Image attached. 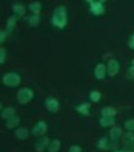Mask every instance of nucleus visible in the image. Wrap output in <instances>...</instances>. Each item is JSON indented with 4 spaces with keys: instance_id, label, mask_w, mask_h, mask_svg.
<instances>
[{
    "instance_id": "1",
    "label": "nucleus",
    "mask_w": 134,
    "mask_h": 152,
    "mask_svg": "<svg viewBox=\"0 0 134 152\" xmlns=\"http://www.w3.org/2000/svg\"><path fill=\"white\" fill-rule=\"evenodd\" d=\"M51 25L54 26L56 28H62L67 27L68 25V11L65 6H58L53 10L51 14Z\"/></svg>"
},
{
    "instance_id": "2",
    "label": "nucleus",
    "mask_w": 134,
    "mask_h": 152,
    "mask_svg": "<svg viewBox=\"0 0 134 152\" xmlns=\"http://www.w3.org/2000/svg\"><path fill=\"white\" fill-rule=\"evenodd\" d=\"M1 83L7 87L15 88V87H19L20 83H22V76L18 72H7L1 77Z\"/></svg>"
},
{
    "instance_id": "3",
    "label": "nucleus",
    "mask_w": 134,
    "mask_h": 152,
    "mask_svg": "<svg viewBox=\"0 0 134 152\" xmlns=\"http://www.w3.org/2000/svg\"><path fill=\"white\" fill-rule=\"evenodd\" d=\"M33 98H34V91L30 87H22L16 92V101L20 104H27L33 101Z\"/></svg>"
},
{
    "instance_id": "4",
    "label": "nucleus",
    "mask_w": 134,
    "mask_h": 152,
    "mask_svg": "<svg viewBox=\"0 0 134 152\" xmlns=\"http://www.w3.org/2000/svg\"><path fill=\"white\" fill-rule=\"evenodd\" d=\"M96 147L100 151H115V149H118V142L111 139H107V137H100L96 142Z\"/></svg>"
},
{
    "instance_id": "5",
    "label": "nucleus",
    "mask_w": 134,
    "mask_h": 152,
    "mask_svg": "<svg viewBox=\"0 0 134 152\" xmlns=\"http://www.w3.org/2000/svg\"><path fill=\"white\" fill-rule=\"evenodd\" d=\"M87 3H88L89 11H91L92 15L100 16L104 14L106 7H104V3H103L102 0H87Z\"/></svg>"
},
{
    "instance_id": "6",
    "label": "nucleus",
    "mask_w": 134,
    "mask_h": 152,
    "mask_svg": "<svg viewBox=\"0 0 134 152\" xmlns=\"http://www.w3.org/2000/svg\"><path fill=\"white\" fill-rule=\"evenodd\" d=\"M119 71H121L119 61L117 58H110L109 63H107V73H109V76L114 77V76H117L119 73Z\"/></svg>"
},
{
    "instance_id": "7",
    "label": "nucleus",
    "mask_w": 134,
    "mask_h": 152,
    "mask_svg": "<svg viewBox=\"0 0 134 152\" xmlns=\"http://www.w3.org/2000/svg\"><path fill=\"white\" fill-rule=\"evenodd\" d=\"M46 132H48V124L45 121H38L31 129L33 136H45Z\"/></svg>"
},
{
    "instance_id": "8",
    "label": "nucleus",
    "mask_w": 134,
    "mask_h": 152,
    "mask_svg": "<svg viewBox=\"0 0 134 152\" xmlns=\"http://www.w3.org/2000/svg\"><path fill=\"white\" fill-rule=\"evenodd\" d=\"M45 106H46V110L50 114H56L60 109V102L53 96H49V98L45 99Z\"/></svg>"
},
{
    "instance_id": "9",
    "label": "nucleus",
    "mask_w": 134,
    "mask_h": 152,
    "mask_svg": "<svg viewBox=\"0 0 134 152\" xmlns=\"http://www.w3.org/2000/svg\"><path fill=\"white\" fill-rule=\"evenodd\" d=\"M93 75H95V77L98 80L106 79V76L109 75V73H107V65L103 63H98L95 65V68H93Z\"/></svg>"
},
{
    "instance_id": "10",
    "label": "nucleus",
    "mask_w": 134,
    "mask_h": 152,
    "mask_svg": "<svg viewBox=\"0 0 134 152\" xmlns=\"http://www.w3.org/2000/svg\"><path fill=\"white\" fill-rule=\"evenodd\" d=\"M50 141H51V140L49 139V137L42 136L41 139L38 140V141L35 142V151H37V152H43L45 149H48V147H49V144H50Z\"/></svg>"
},
{
    "instance_id": "11",
    "label": "nucleus",
    "mask_w": 134,
    "mask_h": 152,
    "mask_svg": "<svg viewBox=\"0 0 134 152\" xmlns=\"http://www.w3.org/2000/svg\"><path fill=\"white\" fill-rule=\"evenodd\" d=\"M16 115V110L14 106H7V107H1V118L6 121L11 120Z\"/></svg>"
},
{
    "instance_id": "12",
    "label": "nucleus",
    "mask_w": 134,
    "mask_h": 152,
    "mask_svg": "<svg viewBox=\"0 0 134 152\" xmlns=\"http://www.w3.org/2000/svg\"><path fill=\"white\" fill-rule=\"evenodd\" d=\"M12 12L18 18H23L26 14V7L20 3H15V4H12Z\"/></svg>"
},
{
    "instance_id": "13",
    "label": "nucleus",
    "mask_w": 134,
    "mask_h": 152,
    "mask_svg": "<svg viewBox=\"0 0 134 152\" xmlns=\"http://www.w3.org/2000/svg\"><path fill=\"white\" fill-rule=\"evenodd\" d=\"M31 134V130H29L27 128H16L15 130V136L16 139H19V140H26L27 137Z\"/></svg>"
},
{
    "instance_id": "14",
    "label": "nucleus",
    "mask_w": 134,
    "mask_h": 152,
    "mask_svg": "<svg viewBox=\"0 0 134 152\" xmlns=\"http://www.w3.org/2000/svg\"><path fill=\"white\" fill-rule=\"evenodd\" d=\"M125 147H127V152H133L134 151V133L127 132L125 136Z\"/></svg>"
},
{
    "instance_id": "15",
    "label": "nucleus",
    "mask_w": 134,
    "mask_h": 152,
    "mask_svg": "<svg viewBox=\"0 0 134 152\" xmlns=\"http://www.w3.org/2000/svg\"><path fill=\"white\" fill-rule=\"evenodd\" d=\"M122 134H123V132H122V128H119V126H112L111 130H110L109 137H110L111 140H114V141H118V139H121Z\"/></svg>"
},
{
    "instance_id": "16",
    "label": "nucleus",
    "mask_w": 134,
    "mask_h": 152,
    "mask_svg": "<svg viewBox=\"0 0 134 152\" xmlns=\"http://www.w3.org/2000/svg\"><path fill=\"white\" fill-rule=\"evenodd\" d=\"M16 22H18V16H15V15H11L10 18L7 19L6 30L8 34H11V33L14 31V28H15V26H16Z\"/></svg>"
},
{
    "instance_id": "17",
    "label": "nucleus",
    "mask_w": 134,
    "mask_h": 152,
    "mask_svg": "<svg viewBox=\"0 0 134 152\" xmlns=\"http://www.w3.org/2000/svg\"><path fill=\"white\" fill-rule=\"evenodd\" d=\"M99 124L102 128H112L115 125V118L114 117H100Z\"/></svg>"
},
{
    "instance_id": "18",
    "label": "nucleus",
    "mask_w": 134,
    "mask_h": 152,
    "mask_svg": "<svg viewBox=\"0 0 134 152\" xmlns=\"http://www.w3.org/2000/svg\"><path fill=\"white\" fill-rule=\"evenodd\" d=\"M89 110H91V103H88V102L81 103V104H77L76 106V111L79 114H83V115H88Z\"/></svg>"
},
{
    "instance_id": "19",
    "label": "nucleus",
    "mask_w": 134,
    "mask_h": 152,
    "mask_svg": "<svg viewBox=\"0 0 134 152\" xmlns=\"http://www.w3.org/2000/svg\"><path fill=\"white\" fill-rule=\"evenodd\" d=\"M102 117H114L117 115V109L112 107V106H104V107L102 109Z\"/></svg>"
},
{
    "instance_id": "20",
    "label": "nucleus",
    "mask_w": 134,
    "mask_h": 152,
    "mask_svg": "<svg viewBox=\"0 0 134 152\" xmlns=\"http://www.w3.org/2000/svg\"><path fill=\"white\" fill-rule=\"evenodd\" d=\"M29 10L33 15H39V12H41V10H42V4L39 1H31L29 4Z\"/></svg>"
},
{
    "instance_id": "21",
    "label": "nucleus",
    "mask_w": 134,
    "mask_h": 152,
    "mask_svg": "<svg viewBox=\"0 0 134 152\" xmlns=\"http://www.w3.org/2000/svg\"><path fill=\"white\" fill-rule=\"evenodd\" d=\"M19 124H20V118L18 117V115H15L14 118L6 121V128H7V129H16Z\"/></svg>"
},
{
    "instance_id": "22",
    "label": "nucleus",
    "mask_w": 134,
    "mask_h": 152,
    "mask_svg": "<svg viewBox=\"0 0 134 152\" xmlns=\"http://www.w3.org/2000/svg\"><path fill=\"white\" fill-rule=\"evenodd\" d=\"M61 148V141L58 139H53L48 147V152H58Z\"/></svg>"
},
{
    "instance_id": "23",
    "label": "nucleus",
    "mask_w": 134,
    "mask_h": 152,
    "mask_svg": "<svg viewBox=\"0 0 134 152\" xmlns=\"http://www.w3.org/2000/svg\"><path fill=\"white\" fill-rule=\"evenodd\" d=\"M26 22L29 23L30 26H33V27H35V26H38L39 23H41V18H39V15H30L29 18H26Z\"/></svg>"
},
{
    "instance_id": "24",
    "label": "nucleus",
    "mask_w": 134,
    "mask_h": 152,
    "mask_svg": "<svg viewBox=\"0 0 134 152\" xmlns=\"http://www.w3.org/2000/svg\"><path fill=\"white\" fill-rule=\"evenodd\" d=\"M102 99V92L100 91H96V90H93V91L89 92V101L93 102V103H98V102Z\"/></svg>"
},
{
    "instance_id": "25",
    "label": "nucleus",
    "mask_w": 134,
    "mask_h": 152,
    "mask_svg": "<svg viewBox=\"0 0 134 152\" xmlns=\"http://www.w3.org/2000/svg\"><path fill=\"white\" fill-rule=\"evenodd\" d=\"M125 129L127 130V132H130V133H134V120L133 118L125 121Z\"/></svg>"
},
{
    "instance_id": "26",
    "label": "nucleus",
    "mask_w": 134,
    "mask_h": 152,
    "mask_svg": "<svg viewBox=\"0 0 134 152\" xmlns=\"http://www.w3.org/2000/svg\"><path fill=\"white\" fill-rule=\"evenodd\" d=\"M6 58H7V50L4 46H1L0 48V64H1V65L6 63Z\"/></svg>"
},
{
    "instance_id": "27",
    "label": "nucleus",
    "mask_w": 134,
    "mask_h": 152,
    "mask_svg": "<svg viewBox=\"0 0 134 152\" xmlns=\"http://www.w3.org/2000/svg\"><path fill=\"white\" fill-rule=\"evenodd\" d=\"M68 152H83V148H81L80 145H77V144H75V145H70L69 147Z\"/></svg>"
},
{
    "instance_id": "28",
    "label": "nucleus",
    "mask_w": 134,
    "mask_h": 152,
    "mask_svg": "<svg viewBox=\"0 0 134 152\" xmlns=\"http://www.w3.org/2000/svg\"><path fill=\"white\" fill-rule=\"evenodd\" d=\"M8 35V33H7V30H1L0 31V42L1 44H4V41H6V37Z\"/></svg>"
},
{
    "instance_id": "29",
    "label": "nucleus",
    "mask_w": 134,
    "mask_h": 152,
    "mask_svg": "<svg viewBox=\"0 0 134 152\" xmlns=\"http://www.w3.org/2000/svg\"><path fill=\"white\" fill-rule=\"evenodd\" d=\"M129 48L131 50H134V34L130 35V38H129Z\"/></svg>"
},
{
    "instance_id": "30",
    "label": "nucleus",
    "mask_w": 134,
    "mask_h": 152,
    "mask_svg": "<svg viewBox=\"0 0 134 152\" xmlns=\"http://www.w3.org/2000/svg\"><path fill=\"white\" fill-rule=\"evenodd\" d=\"M129 73H130V76L134 79V60H133V65L130 66V69H129Z\"/></svg>"
},
{
    "instance_id": "31",
    "label": "nucleus",
    "mask_w": 134,
    "mask_h": 152,
    "mask_svg": "<svg viewBox=\"0 0 134 152\" xmlns=\"http://www.w3.org/2000/svg\"><path fill=\"white\" fill-rule=\"evenodd\" d=\"M112 152H127L126 149H115V151H112Z\"/></svg>"
},
{
    "instance_id": "32",
    "label": "nucleus",
    "mask_w": 134,
    "mask_h": 152,
    "mask_svg": "<svg viewBox=\"0 0 134 152\" xmlns=\"http://www.w3.org/2000/svg\"><path fill=\"white\" fill-rule=\"evenodd\" d=\"M133 152H134V151H133Z\"/></svg>"
}]
</instances>
